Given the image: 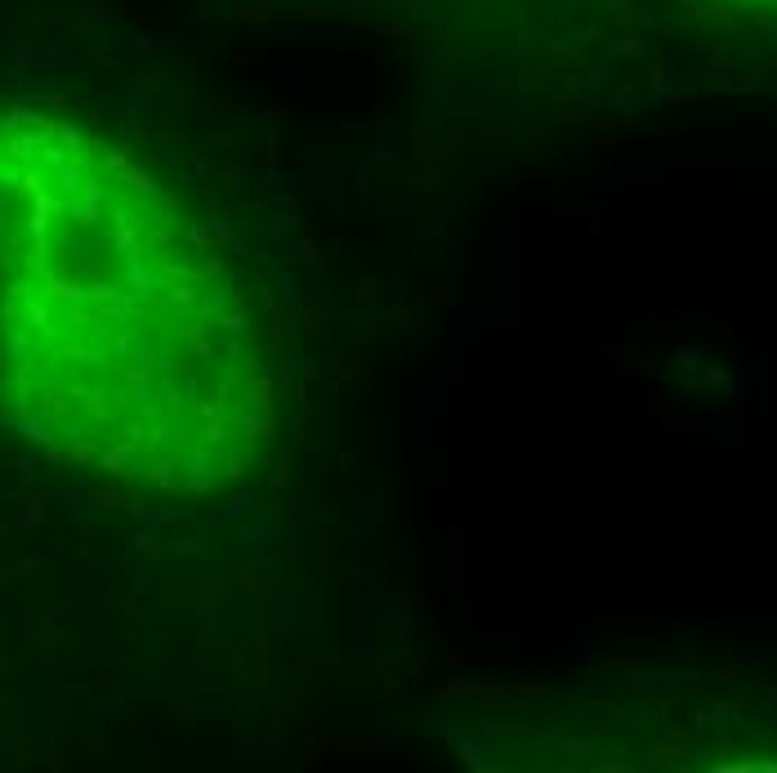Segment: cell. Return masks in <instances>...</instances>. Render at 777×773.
<instances>
[{"label": "cell", "mask_w": 777, "mask_h": 773, "mask_svg": "<svg viewBox=\"0 0 777 773\" xmlns=\"http://www.w3.org/2000/svg\"><path fill=\"white\" fill-rule=\"evenodd\" d=\"M0 407L170 496L237 488L277 429L259 273L170 184L41 117H0Z\"/></svg>", "instance_id": "cell-1"}, {"label": "cell", "mask_w": 777, "mask_h": 773, "mask_svg": "<svg viewBox=\"0 0 777 773\" xmlns=\"http://www.w3.org/2000/svg\"><path fill=\"white\" fill-rule=\"evenodd\" d=\"M728 9H746V14H777V0H719Z\"/></svg>", "instance_id": "cell-2"}]
</instances>
